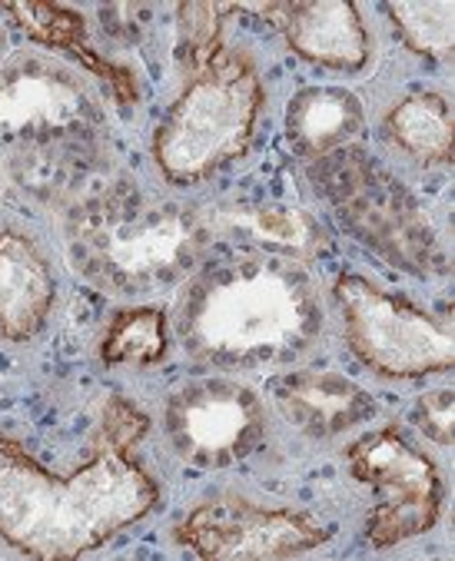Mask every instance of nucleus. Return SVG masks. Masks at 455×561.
Returning a JSON list of instances; mask_svg holds the SVG:
<instances>
[{"label": "nucleus", "instance_id": "f257e3e1", "mask_svg": "<svg viewBox=\"0 0 455 561\" xmlns=\"http://www.w3.org/2000/svg\"><path fill=\"white\" fill-rule=\"evenodd\" d=\"M147 428L150 422L134 402L110 399L96 453L67 479L0 435V538L31 558L64 561L140 522L160 502L157 482L134 459Z\"/></svg>", "mask_w": 455, "mask_h": 561}, {"label": "nucleus", "instance_id": "f03ea898", "mask_svg": "<svg viewBox=\"0 0 455 561\" xmlns=\"http://www.w3.org/2000/svg\"><path fill=\"white\" fill-rule=\"evenodd\" d=\"M183 350L219 369H263L299 359L322 329L309 276L289 260L237 253L206 263L180 302Z\"/></svg>", "mask_w": 455, "mask_h": 561}, {"label": "nucleus", "instance_id": "7ed1b4c3", "mask_svg": "<svg viewBox=\"0 0 455 561\" xmlns=\"http://www.w3.org/2000/svg\"><path fill=\"white\" fill-rule=\"evenodd\" d=\"M206 247L193 209L121 183L87 199L70 219L77 270L100 289L140 296L183 279Z\"/></svg>", "mask_w": 455, "mask_h": 561}, {"label": "nucleus", "instance_id": "20e7f679", "mask_svg": "<svg viewBox=\"0 0 455 561\" xmlns=\"http://www.w3.org/2000/svg\"><path fill=\"white\" fill-rule=\"evenodd\" d=\"M263 110L257 64L243 50H219L203 64L153 137L157 167L170 183L193 186L247 153Z\"/></svg>", "mask_w": 455, "mask_h": 561}, {"label": "nucleus", "instance_id": "39448f33", "mask_svg": "<svg viewBox=\"0 0 455 561\" xmlns=\"http://www.w3.org/2000/svg\"><path fill=\"white\" fill-rule=\"evenodd\" d=\"M335 302L343 309L353 353L369 369L393 379H412L445 373L455 363L452 332L376 283L343 276L335 283Z\"/></svg>", "mask_w": 455, "mask_h": 561}, {"label": "nucleus", "instance_id": "423d86ee", "mask_svg": "<svg viewBox=\"0 0 455 561\" xmlns=\"http://www.w3.org/2000/svg\"><path fill=\"white\" fill-rule=\"evenodd\" d=\"M350 469L360 482L383 492L366 528L373 548H393L435 525L442 505L439 472L399 428L389 425L353 442Z\"/></svg>", "mask_w": 455, "mask_h": 561}, {"label": "nucleus", "instance_id": "0eeeda50", "mask_svg": "<svg viewBox=\"0 0 455 561\" xmlns=\"http://www.w3.org/2000/svg\"><path fill=\"white\" fill-rule=\"evenodd\" d=\"M263 402L240 382L196 379L167 402V438L193 469H226L243 462L263 442Z\"/></svg>", "mask_w": 455, "mask_h": 561}, {"label": "nucleus", "instance_id": "6e6552de", "mask_svg": "<svg viewBox=\"0 0 455 561\" xmlns=\"http://www.w3.org/2000/svg\"><path fill=\"white\" fill-rule=\"evenodd\" d=\"M177 541L209 561H276L319 548L326 528L286 508H257L243 499H216L177 525Z\"/></svg>", "mask_w": 455, "mask_h": 561}, {"label": "nucleus", "instance_id": "1a4fd4ad", "mask_svg": "<svg viewBox=\"0 0 455 561\" xmlns=\"http://www.w3.org/2000/svg\"><path fill=\"white\" fill-rule=\"evenodd\" d=\"M93 121L96 103L70 70L41 57H14L0 67V140L77 137Z\"/></svg>", "mask_w": 455, "mask_h": 561}, {"label": "nucleus", "instance_id": "9d476101", "mask_svg": "<svg viewBox=\"0 0 455 561\" xmlns=\"http://www.w3.org/2000/svg\"><path fill=\"white\" fill-rule=\"evenodd\" d=\"M332 199L343 216L389 260L429 270L439 260L429 222H422L412 199L373 163L366 160H339L332 167Z\"/></svg>", "mask_w": 455, "mask_h": 561}, {"label": "nucleus", "instance_id": "9b49d317", "mask_svg": "<svg viewBox=\"0 0 455 561\" xmlns=\"http://www.w3.org/2000/svg\"><path fill=\"white\" fill-rule=\"evenodd\" d=\"M280 14L286 44L306 60L332 70H360L369 60L366 27L346 0H319V4H273L263 8Z\"/></svg>", "mask_w": 455, "mask_h": 561}, {"label": "nucleus", "instance_id": "f8f14e48", "mask_svg": "<svg viewBox=\"0 0 455 561\" xmlns=\"http://www.w3.org/2000/svg\"><path fill=\"white\" fill-rule=\"evenodd\" d=\"M276 405L286 422L309 438L346 435L376 412V402L363 386L335 373H293L280 379Z\"/></svg>", "mask_w": 455, "mask_h": 561}, {"label": "nucleus", "instance_id": "ddd939ff", "mask_svg": "<svg viewBox=\"0 0 455 561\" xmlns=\"http://www.w3.org/2000/svg\"><path fill=\"white\" fill-rule=\"evenodd\" d=\"M54 306V276L41 250L18 230L0 227V335L27 343Z\"/></svg>", "mask_w": 455, "mask_h": 561}, {"label": "nucleus", "instance_id": "4468645a", "mask_svg": "<svg viewBox=\"0 0 455 561\" xmlns=\"http://www.w3.org/2000/svg\"><path fill=\"white\" fill-rule=\"evenodd\" d=\"M216 227L243 240L250 253L276 256V260H309L326 250V237L319 222L299 209L276 199L230 203L216 213Z\"/></svg>", "mask_w": 455, "mask_h": 561}, {"label": "nucleus", "instance_id": "2eb2a0df", "mask_svg": "<svg viewBox=\"0 0 455 561\" xmlns=\"http://www.w3.org/2000/svg\"><path fill=\"white\" fill-rule=\"evenodd\" d=\"M363 130V103L343 87L299 90L286 106V137L303 157H329Z\"/></svg>", "mask_w": 455, "mask_h": 561}, {"label": "nucleus", "instance_id": "dca6fc26", "mask_svg": "<svg viewBox=\"0 0 455 561\" xmlns=\"http://www.w3.org/2000/svg\"><path fill=\"white\" fill-rule=\"evenodd\" d=\"M393 140L422 163H445L452 157V110L439 93H412L389 114Z\"/></svg>", "mask_w": 455, "mask_h": 561}, {"label": "nucleus", "instance_id": "f3484780", "mask_svg": "<svg viewBox=\"0 0 455 561\" xmlns=\"http://www.w3.org/2000/svg\"><path fill=\"white\" fill-rule=\"evenodd\" d=\"M167 350V319L153 306L124 309L110 322L103 340V363L110 366H153Z\"/></svg>", "mask_w": 455, "mask_h": 561}, {"label": "nucleus", "instance_id": "a211bd4d", "mask_svg": "<svg viewBox=\"0 0 455 561\" xmlns=\"http://www.w3.org/2000/svg\"><path fill=\"white\" fill-rule=\"evenodd\" d=\"M389 14L409 50L432 60L452 57V4H389Z\"/></svg>", "mask_w": 455, "mask_h": 561}, {"label": "nucleus", "instance_id": "6ab92c4d", "mask_svg": "<svg viewBox=\"0 0 455 561\" xmlns=\"http://www.w3.org/2000/svg\"><path fill=\"white\" fill-rule=\"evenodd\" d=\"M4 11L27 31L31 41L37 44H47V47H57V50H80L83 41H87V24L80 14L60 8V4H4Z\"/></svg>", "mask_w": 455, "mask_h": 561}, {"label": "nucleus", "instance_id": "aec40b11", "mask_svg": "<svg viewBox=\"0 0 455 561\" xmlns=\"http://www.w3.org/2000/svg\"><path fill=\"white\" fill-rule=\"evenodd\" d=\"M223 11L230 8H213V4H183L180 14V44L186 47V57L196 64V70L203 64H209L219 54V24H223Z\"/></svg>", "mask_w": 455, "mask_h": 561}, {"label": "nucleus", "instance_id": "412c9836", "mask_svg": "<svg viewBox=\"0 0 455 561\" xmlns=\"http://www.w3.org/2000/svg\"><path fill=\"white\" fill-rule=\"evenodd\" d=\"M452 415H455V402L448 389L425 392L416 402V425L439 445H452Z\"/></svg>", "mask_w": 455, "mask_h": 561}, {"label": "nucleus", "instance_id": "4be33fe9", "mask_svg": "<svg viewBox=\"0 0 455 561\" xmlns=\"http://www.w3.org/2000/svg\"><path fill=\"white\" fill-rule=\"evenodd\" d=\"M4 44H8V37H4V27H0V54H4Z\"/></svg>", "mask_w": 455, "mask_h": 561}]
</instances>
